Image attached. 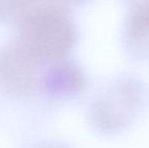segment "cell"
Listing matches in <instances>:
<instances>
[{
	"label": "cell",
	"mask_w": 149,
	"mask_h": 148,
	"mask_svg": "<svg viewBox=\"0 0 149 148\" xmlns=\"http://www.w3.org/2000/svg\"><path fill=\"white\" fill-rule=\"evenodd\" d=\"M14 18L13 47L41 66L63 60L77 40V30L66 8L51 0H33Z\"/></svg>",
	"instance_id": "6da1fadb"
},
{
	"label": "cell",
	"mask_w": 149,
	"mask_h": 148,
	"mask_svg": "<svg viewBox=\"0 0 149 148\" xmlns=\"http://www.w3.org/2000/svg\"><path fill=\"white\" fill-rule=\"evenodd\" d=\"M143 101L144 88L137 79H118L94 101L92 121L96 128L104 133L125 130L139 114Z\"/></svg>",
	"instance_id": "7a4b0ae2"
},
{
	"label": "cell",
	"mask_w": 149,
	"mask_h": 148,
	"mask_svg": "<svg viewBox=\"0 0 149 148\" xmlns=\"http://www.w3.org/2000/svg\"><path fill=\"white\" fill-rule=\"evenodd\" d=\"M37 64L12 47L0 53V85L8 93L17 97L29 95L38 86Z\"/></svg>",
	"instance_id": "3957f363"
},
{
	"label": "cell",
	"mask_w": 149,
	"mask_h": 148,
	"mask_svg": "<svg viewBox=\"0 0 149 148\" xmlns=\"http://www.w3.org/2000/svg\"><path fill=\"white\" fill-rule=\"evenodd\" d=\"M125 42L132 54L149 60V2L131 5L125 24Z\"/></svg>",
	"instance_id": "277c9868"
},
{
	"label": "cell",
	"mask_w": 149,
	"mask_h": 148,
	"mask_svg": "<svg viewBox=\"0 0 149 148\" xmlns=\"http://www.w3.org/2000/svg\"><path fill=\"white\" fill-rule=\"evenodd\" d=\"M85 85V76L81 68L73 61L54 63L49 77L45 80V87L54 95H74L79 93Z\"/></svg>",
	"instance_id": "5b68a950"
},
{
	"label": "cell",
	"mask_w": 149,
	"mask_h": 148,
	"mask_svg": "<svg viewBox=\"0 0 149 148\" xmlns=\"http://www.w3.org/2000/svg\"><path fill=\"white\" fill-rule=\"evenodd\" d=\"M58 3L61 5L66 6V5H78V4H82L85 2L89 1V0H56Z\"/></svg>",
	"instance_id": "8992f818"
},
{
	"label": "cell",
	"mask_w": 149,
	"mask_h": 148,
	"mask_svg": "<svg viewBox=\"0 0 149 148\" xmlns=\"http://www.w3.org/2000/svg\"><path fill=\"white\" fill-rule=\"evenodd\" d=\"M130 5H135V4H140V3H147L149 0H126Z\"/></svg>",
	"instance_id": "52a82bcc"
},
{
	"label": "cell",
	"mask_w": 149,
	"mask_h": 148,
	"mask_svg": "<svg viewBox=\"0 0 149 148\" xmlns=\"http://www.w3.org/2000/svg\"><path fill=\"white\" fill-rule=\"evenodd\" d=\"M0 9H2V0H0Z\"/></svg>",
	"instance_id": "ba28073f"
}]
</instances>
